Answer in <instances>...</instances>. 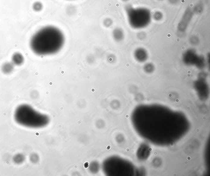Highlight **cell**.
Instances as JSON below:
<instances>
[{
    "label": "cell",
    "mask_w": 210,
    "mask_h": 176,
    "mask_svg": "<svg viewBox=\"0 0 210 176\" xmlns=\"http://www.w3.org/2000/svg\"><path fill=\"white\" fill-rule=\"evenodd\" d=\"M64 43V35L61 31L55 27L48 26L34 34L30 41V47L36 54L46 56L57 53Z\"/></svg>",
    "instance_id": "obj_1"
},
{
    "label": "cell",
    "mask_w": 210,
    "mask_h": 176,
    "mask_svg": "<svg viewBox=\"0 0 210 176\" xmlns=\"http://www.w3.org/2000/svg\"><path fill=\"white\" fill-rule=\"evenodd\" d=\"M16 122L23 127L31 128H41L48 124L49 119L47 115L39 113L29 105H19L14 113Z\"/></svg>",
    "instance_id": "obj_2"
},
{
    "label": "cell",
    "mask_w": 210,
    "mask_h": 176,
    "mask_svg": "<svg viewBox=\"0 0 210 176\" xmlns=\"http://www.w3.org/2000/svg\"><path fill=\"white\" fill-rule=\"evenodd\" d=\"M125 11L129 24L133 29H144L151 22L152 15L151 11L148 8L127 5Z\"/></svg>",
    "instance_id": "obj_3"
},
{
    "label": "cell",
    "mask_w": 210,
    "mask_h": 176,
    "mask_svg": "<svg viewBox=\"0 0 210 176\" xmlns=\"http://www.w3.org/2000/svg\"><path fill=\"white\" fill-rule=\"evenodd\" d=\"M134 58L137 62H145L148 59V52L145 48H138L134 51Z\"/></svg>",
    "instance_id": "obj_4"
},
{
    "label": "cell",
    "mask_w": 210,
    "mask_h": 176,
    "mask_svg": "<svg viewBox=\"0 0 210 176\" xmlns=\"http://www.w3.org/2000/svg\"><path fill=\"white\" fill-rule=\"evenodd\" d=\"M12 62L14 65L20 66L22 65L24 61V58L22 54L20 53H15L12 57Z\"/></svg>",
    "instance_id": "obj_5"
},
{
    "label": "cell",
    "mask_w": 210,
    "mask_h": 176,
    "mask_svg": "<svg viewBox=\"0 0 210 176\" xmlns=\"http://www.w3.org/2000/svg\"><path fill=\"white\" fill-rule=\"evenodd\" d=\"M14 65L12 62H5L2 65L1 71L3 73L5 74H10L13 71Z\"/></svg>",
    "instance_id": "obj_6"
},
{
    "label": "cell",
    "mask_w": 210,
    "mask_h": 176,
    "mask_svg": "<svg viewBox=\"0 0 210 176\" xmlns=\"http://www.w3.org/2000/svg\"><path fill=\"white\" fill-rule=\"evenodd\" d=\"M25 160V157L22 154H17L15 155L13 157V161L16 164H22Z\"/></svg>",
    "instance_id": "obj_7"
},
{
    "label": "cell",
    "mask_w": 210,
    "mask_h": 176,
    "mask_svg": "<svg viewBox=\"0 0 210 176\" xmlns=\"http://www.w3.org/2000/svg\"><path fill=\"white\" fill-rule=\"evenodd\" d=\"M114 37L117 41H121L124 38V33L122 30L116 29L114 31Z\"/></svg>",
    "instance_id": "obj_8"
},
{
    "label": "cell",
    "mask_w": 210,
    "mask_h": 176,
    "mask_svg": "<svg viewBox=\"0 0 210 176\" xmlns=\"http://www.w3.org/2000/svg\"><path fill=\"white\" fill-rule=\"evenodd\" d=\"M163 13L160 11H156L153 13L152 17L156 21H160L163 19Z\"/></svg>",
    "instance_id": "obj_9"
},
{
    "label": "cell",
    "mask_w": 210,
    "mask_h": 176,
    "mask_svg": "<svg viewBox=\"0 0 210 176\" xmlns=\"http://www.w3.org/2000/svg\"><path fill=\"white\" fill-rule=\"evenodd\" d=\"M154 70V66L151 63L147 64L145 66H144V70H145V72L148 73H151V72H153Z\"/></svg>",
    "instance_id": "obj_10"
},
{
    "label": "cell",
    "mask_w": 210,
    "mask_h": 176,
    "mask_svg": "<svg viewBox=\"0 0 210 176\" xmlns=\"http://www.w3.org/2000/svg\"><path fill=\"white\" fill-rule=\"evenodd\" d=\"M30 161L31 162H32L33 163H36L37 161L38 160V157L37 154H33L31 156H30Z\"/></svg>",
    "instance_id": "obj_11"
},
{
    "label": "cell",
    "mask_w": 210,
    "mask_h": 176,
    "mask_svg": "<svg viewBox=\"0 0 210 176\" xmlns=\"http://www.w3.org/2000/svg\"><path fill=\"white\" fill-rule=\"evenodd\" d=\"M169 2L172 5H176L178 4L179 1V0H168Z\"/></svg>",
    "instance_id": "obj_12"
},
{
    "label": "cell",
    "mask_w": 210,
    "mask_h": 176,
    "mask_svg": "<svg viewBox=\"0 0 210 176\" xmlns=\"http://www.w3.org/2000/svg\"><path fill=\"white\" fill-rule=\"evenodd\" d=\"M154 155H156L157 152H155V153H154Z\"/></svg>",
    "instance_id": "obj_13"
},
{
    "label": "cell",
    "mask_w": 210,
    "mask_h": 176,
    "mask_svg": "<svg viewBox=\"0 0 210 176\" xmlns=\"http://www.w3.org/2000/svg\"><path fill=\"white\" fill-rule=\"evenodd\" d=\"M152 150V149L151 148L149 149V150H150V151Z\"/></svg>",
    "instance_id": "obj_14"
},
{
    "label": "cell",
    "mask_w": 210,
    "mask_h": 176,
    "mask_svg": "<svg viewBox=\"0 0 210 176\" xmlns=\"http://www.w3.org/2000/svg\"><path fill=\"white\" fill-rule=\"evenodd\" d=\"M188 159H189V160H190V157H188Z\"/></svg>",
    "instance_id": "obj_15"
},
{
    "label": "cell",
    "mask_w": 210,
    "mask_h": 176,
    "mask_svg": "<svg viewBox=\"0 0 210 176\" xmlns=\"http://www.w3.org/2000/svg\"><path fill=\"white\" fill-rule=\"evenodd\" d=\"M159 1H163V0H159Z\"/></svg>",
    "instance_id": "obj_16"
},
{
    "label": "cell",
    "mask_w": 210,
    "mask_h": 176,
    "mask_svg": "<svg viewBox=\"0 0 210 176\" xmlns=\"http://www.w3.org/2000/svg\"><path fill=\"white\" fill-rule=\"evenodd\" d=\"M123 1H127V0H123Z\"/></svg>",
    "instance_id": "obj_17"
},
{
    "label": "cell",
    "mask_w": 210,
    "mask_h": 176,
    "mask_svg": "<svg viewBox=\"0 0 210 176\" xmlns=\"http://www.w3.org/2000/svg\"><path fill=\"white\" fill-rule=\"evenodd\" d=\"M127 151H129V150H128V149H127Z\"/></svg>",
    "instance_id": "obj_18"
}]
</instances>
